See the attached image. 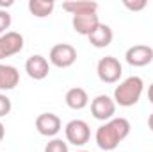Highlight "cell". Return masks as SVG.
Wrapping results in <instances>:
<instances>
[{"label": "cell", "instance_id": "6da1fadb", "mask_svg": "<svg viewBox=\"0 0 153 152\" xmlns=\"http://www.w3.org/2000/svg\"><path fill=\"white\" fill-rule=\"evenodd\" d=\"M130 122L123 116L119 118H112L109 122H105L103 125H100L96 129V134H94V140H96V145L102 149V150H114L116 147L130 134Z\"/></svg>", "mask_w": 153, "mask_h": 152}, {"label": "cell", "instance_id": "7a4b0ae2", "mask_svg": "<svg viewBox=\"0 0 153 152\" xmlns=\"http://www.w3.org/2000/svg\"><path fill=\"white\" fill-rule=\"evenodd\" d=\"M143 91H144V82H143L141 77L132 75L128 79H125L123 82H119V86H116V90H114L116 106H121V108L135 106L139 102Z\"/></svg>", "mask_w": 153, "mask_h": 152}, {"label": "cell", "instance_id": "3957f363", "mask_svg": "<svg viewBox=\"0 0 153 152\" xmlns=\"http://www.w3.org/2000/svg\"><path fill=\"white\" fill-rule=\"evenodd\" d=\"M96 74L100 77L102 82H107V84H114L117 82L121 75H123V66L121 63L116 59L114 56H105L98 61L96 65Z\"/></svg>", "mask_w": 153, "mask_h": 152}, {"label": "cell", "instance_id": "277c9868", "mask_svg": "<svg viewBox=\"0 0 153 152\" xmlns=\"http://www.w3.org/2000/svg\"><path fill=\"white\" fill-rule=\"evenodd\" d=\"M50 63L57 68H70L76 61V50L70 43H57L50 48Z\"/></svg>", "mask_w": 153, "mask_h": 152}, {"label": "cell", "instance_id": "5b68a950", "mask_svg": "<svg viewBox=\"0 0 153 152\" xmlns=\"http://www.w3.org/2000/svg\"><path fill=\"white\" fill-rule=\"evenodd\" d=\"M64 134H66L68 143H71L75 147H82V145H85L89 141L91 129H89L87 122H84V120H71V122L66 123Z\"/></svg>", "mask_w": 153, "mask_h": 152}, {"label": "cell", "instance_id": "8992f818", "mask_svg": "<svg viewBox=\"0 0 153 152\" xmlns=\"http://www.w3.org/2000/svg\"><path fill=\"white\" fill-rule=\"evenodd\" d=\"M91 113L100 122H109L116 114V102L109 95H98L91 102Z\"/></svg>", "mask_w": 153, "mask_h": 152}, {"label": "cell", "instance_id": "52a82bcc", "mask_svg": "<svg viewBox=\"0 0 153 152\" xmlns=\"http://www.w3.org/2000/svg\"><path fill=\"white\" fill-rule=\"evenodd\" d=\"M22 48H23V36L20 32L9 31V32L2 34L0 36V61L20 54Z\"/></svg>", "mask_w": 153, "mask_h": 152}, {"label": "cell", "instance_id": "ba28073f", "mask_svg": "<svg viewBox=\"0 0 153 152\" xmlns=\"http://www.w3.org/2000/svg\"><path fill=\"white\" fill-rule=\"evenodd\" d=\"M36 129L41 136L53 138L62 129V122L55 113H41L36 118Z\"/></svg>", "mask_w": 153, "mask_h": 152}, {"label": "cell", "instance_id": "9c48e42d", "mask_svg": "<svg viewBox=\"0 0 153 152\" xmlns=\"http://www.w3.org/2000/svg\"><path fill=\"white\" fill-rule=\"evenodd\" d=\"M100 18L96 13H80V14H73V20H71V25H73V31L80 36H89L98 25H100Z\"/></svg>", "mask_w": 153, "mask_h": 152}, {"label": "cell", "instance_id": "30bf717a", "mask_svg": "<svg viewBox=\"0 0 153 152\" xmlns=\"http://www.w3.org/2000/svg\"><path fill=\"white\" fill-rule=\"evenodd\" d=\"M125 59L130 66H146L153 61V48L148 45H134L126 50Z\"/></svg>", "mask_w": 153, "mask_h": 152}, {"label": "cell", "instance_id": "8fae6325", "mask_svg": "<svg viewBox=\"0 0 153 152\" xmlns=\"http://www.w3.org/2000/svg\"><path fill=\"white\" fill-rule=\"evenodd\" d=\"M25 72L34 81H43L50 72V63L41 54H34L25 61Z\"/></svg>", "mask_w": 153, "mask_h": 152}, {"label": "cell", "instance_id": "7c38bea8", "mask_svg": "<svg viewBox=\"0 0 153 152\" xmlns=\"http://www.w3.org/2000/svg\"><path fill=\"white\" fill-rule=\"evenodd\" d=\"M87 38H89V43H91L93 47H96V48H105V47H109V45L112 43L114 32H112V29H111L109 25L100 23Z\"/></svg>", "mask_w": 153, "mask_h": 152}, {"label": "cell", "instance_id": "4fadbf2b", "mask_svg": "<svg viewBox=\"0 0 153 152\" xmlns=\"http://www.w3.org/2000/svg\"><path fill=\"white\" fill-rule=\"evenodd\" d=\"M18 82H20V72L11 65L0 63V91L14 90L18 86Z\"/></svg>", "mask_w": 153, "mask_h": 152}, {"label": "cell", "instance_id": "5bb4252c", "mask_svg": "<svg viewBox=\"0 0 153 152\" xmlns=\"http://www.w3.org/2000/svg\"><path fill=\"white\" fill-rule=\"evenodd\" d=\"M64 100H66V106H68L70 109L80 111V109H84V108L89 104V95H87V91H85L84 88H78V86H76V88H71V90L66 91Z\"/></svg>", "mask_w": 153, "mask_h": 152}, {"label": "cell", "instance_id": "9a60e30c", "mask_svg": "<svg viewBox=\"0 0 153 152\" xmlns=\"http://www.w3.org/2000/svg\"><path fill=\"white\" fill-rule=\"evenodd\" d=\"M55 2L53 0H29V11L36 18H46L53 13Z\"/></svg>", "mask_w": 153, "mask_h": 152}, {"label": "cell", "instance_id": "2e32d148", "mask_svg": "<svg viewBox=\"0 0 153 152\" xmlns=\"http://www.w3.org/2000/svg\"><path fill=\"white\" fill-rule=\"evenodd\" d=\"M62 9L71 13V14H80V13H96L98 4L91 0H75V2H64Z\"/></svg>", "mask_w": 153, "mask_h": 152}, {"label": "cell", "instance_id": "e0dca14e", "mask_svg": "<svg viewBox=\"0 0 153 152\" xmlns=\"http://www.w3.org/2000/svg\"><path fill=\"white\" fill-rule=\"evenodd\" d=\"M45 152H70V149H68V143H66L64 140L53 138V140H50V141L46 143Z\"/></svg>", "mask_w": 153, "mask_h": 152}, {"label": "cell", "instance_id": "ac0fdd59", "mask_svg": "<svg viewBox=\"0 0 153 152\" xmlns=\"http://www.w3.org/2000/svg\"><path fill=\"white\" fill-rule=\"evenodd\" d=\"M13 109V104H11V99L4 93H0V118L2 116H7Z\"/></svg>", "mask_w": 153, "mask_h": 152}, {"label": "cell", "instance_id": "d6986e66", "mask_svg": "<svg viewBox=\"0 0 153 152\" xmlns=\"http://www.w3.org/2000/svg\"><path fill=\"white\" fill-rule=\"evenodd\" d=\"M9 27H11V14H9L7 11L0 9V36L5 34V32H9V31H7Z\"/></svg>", "mask_w": 153, "mask_h": 152}, {"label": "cell", "instance_id": "ffe728a7", "mask_svg": "<svg viewBox=\"0 0 153 152\" xmlns=\"http://www.w3.org/2000/svg\"><path fill=\"white\" fill-rule=\"evenodd\" d=\"M123 5L130 11H143L148 5V2L146 0H134V2L132 0H123Z\"/></svg>", "mask_w": 153, "mask_h": 152}, {"label": "cell", "instance_id": "44dd1931", "mask_svg": "<svg viewBox=\"0 0 153 152\" xmlns=\"http://www.w3.org/2000/svg\"><path fill=\"white\" fill-rule=\"evenodd\" d=\"M148 100L153 104V82L148 86Z\"/></svg>", "mask_w": 153, "mask_h": 152}, {"label": "cell", "instance_id": "7402d4cb", "mask_svg": "<svg viewBox=\"0 0 153 152\" xmlns=\"http://www.w3.org/2000/svg\"><path fill=\"white\" fill-rule=\"evenodd\" d=\"M4 136H5V127H4V123L0 122V143H2V140H4Z\"/></svg>", "mask_w": 153, "mask_h": 152}, {"label": "cell", "instance_id": "603a6c76", "mask_svg": "<svg viewBox=\"0 0 153 152\" xmlns=\"http://www.w3.org/2000/svg\"><path fill=\"white\" fill-rule=\"evenodd\" d=\"M148 127H150V131L153 132V113L150 114V118H148Z\"/></svg>", "mask_w": 153, "mask_h": 152}, {"label": "cell", "instance_id": "cb8c5ba5", "mask_svg": "<svg viewBox=\"0 0 153 152\" xmlns=\"http://www.w3.org/2000/svg\"><path fill=\"white\" fill-rule=\"evenodd\" d=\"M9 5H13V2H4V0H0V7H9Z\"/></svg>", "mask_w": 153, "mask_h": 152}, {"label": "cell", "instance_id": "d4e9b609", "mask_svg": "<svg viewBox=\"0 0 153 152\" xmlns=\"http://www.w3.org/2000/svg\"><path fill=\"white\" fill-rule=\"evenodd\" d=\"M78 152H87V150H78Z\"/></svg>", "mask_w": 153, "mask_h": 152}]
</instances>
